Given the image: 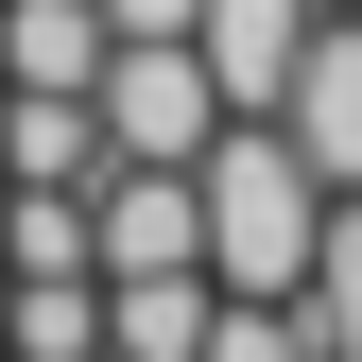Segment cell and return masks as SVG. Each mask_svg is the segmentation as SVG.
<instances>
[{"mask_svg":"<svg viewBox=\"0 0 362 362\" xmlns=\"http://www.w3.org/2000/svg\"><path fill=\"white\" fill-rule=\"evenodd\" d=\"M190 190H207V276H224V293H293V276H310L328 173H310L276 121H224V139L190 156Z\"/></svg>","mask_w":362,"mask_h":362,"instance_id":"obj_1","label":"cell"},{"mask_svg":"<svg viewBox=\"0 0 362 362\" xmlns=\"http://www.w3.org/2000/svg\"><path fill=\"white\" fill-rule=\"evenodd\" d=\"M86 104H104V156H156V173H190V156L224 139V86H207L190 35H121Z\"/></svg>","mask_w":362,"mask_h":362,"instance_id":"obj_2","label":"cell"},{"mask_svg":"<svg viewBox=\"0 0 362 362\" xmlns=\"http://www.w3.org/2000/svg\"><path fill=\"white\" fill-rule=\"evenodd\" d=\"M86 259H104V276H207V190L156 173V156H121L104 190H86Z\"/></svg>","mask_w":362,"mask_h":362,"instance_id":"obj_3","label":"cell"},{"mask_svg":"<svg viewBox=\"0 0 362 362\" xmlns=\"http://www.w3.org/2000/svg\"><path fill=\"white\" fill-rule=\"evenodd\" d=\"M276 139L328 173V190H362V18H310V52L276 86Z\"/></svg>","mask_w":362,"mask_h":362,"instance_id":"obj_4","label":"cell"},{"mask_svg":"<svg viewBox=\"0 0 362 362\" xmlns=\"http://www.w3.org/2000/svg\"><path fill=\"white\" fill-rule=\"evenodd\" d=\"M310 18H328V0H207V18H190V52H207V86H224V121H276V86H293V52H310Z\"/></svg>","mask_w":362,"mask_h":362,"instance_id":"obj_5","label":"cell"},{"mask_svg":"<svg viewBox=\"0 0 362 362\" xmlns=\"http://www.w3.org/2000/svg\"><path fill=\"white\" fill-rule=\"evenodd\" d=\"M104 104L86 86H0V190H104Z\"/></svg>","mask_w":362,"mask_h":362,"instance_id":"obj_6","label":"cell"},{"mask_svg":"<svg viewBox=\"0 0 362 362\" xmlns=\"http://www.w3.org/2000/svg\"><path fill=\"white\" fill-rule=\"evenodd\" d=\"M104 0H0V86H104Z\"/></svg>","mask_w":362,"mask_h":362,"instance_id":"obj_7","label":"cell"},{"mask_svg":"<svg viewBox=\"0 0 362 362\" xmlns=\"http://www.w3.org/2000/svg\"><path fill=\"white\" fill-rule=\"evenodd\" d=\"M224 276H104V362H190Z\"/></svg>","mask_w":362,"mask_h":362,"instance_id":"obj_8","label":"cell"},{"mask_svg":"<svg viewBox=\"0 0 362 362\" xmlns=\"http://www.w3.org/2000/svg\"><path fill=\"white\" fill-rule=\"evenodd\" d=\"M0 362H104V276H0Z\"/></svg>","mask_w":362,"mask_h":362,"instance_id":"obj_9","label":"cell"},{"mask_svg":"<svg viewBox=\"0 0 362 362\" xmlns=\"http://www.w3.org/2000/svg\"><path fill=\"white\" fill-rule=\"evenodd\" d=\"M293 310H310V362H362V190H328V242H310Z\"/></svg>","mask_w":362,"mask_h":362,"instance_id":"obj_10","label":"cell"},{"mask_svg":"<svg viewBox=\"0 0 362 362\" xmlns=\"http://www.w3.org/2000/svg\"><path fill=\"white\" fill-rule=\"evenodd\" d=\"M0 276H104L86 259V190H0Z\"/></svg>","mask_w":362,"mask_h":362,"instance_id":"obj_11","label":"cell"},{"mask_svg":"<svg viewBox=\"0 0 362 362\" xmlns=\"http://www.w3.org/2000/svg\"><path fill=\"white\" fill-rule=\"evenodd\" d=\"M190 362H310V310H293V293H224Z\"/></svg>","mask_w":362,"mask_h":362,"instance_id":"obj_12","label":"cell"},{"mask_svg":"<svg viewBox=\"0 0 362 362\" xmlns=\"http://www.w3.org/2000/svg\"><path fill=\"white\" fill-rule=\"evenodd\" d=\"M207 0H104V35H190Z\"/></svg>","mask_w":362,"mask_h":362,"instance_id":"obj_13","label":"cell"},{"mask_svg":"<svg viewBox=\"0 0 362 362\" xmlns=\"http://www.w3.org/2000/svg\"><path fill=\"white\" fill-rule=\"evenodd\" d=\"M328 18H362V0H328Z\"/></svg>","mask_w":362,"mask_h":362,"instance_id":"obj_14","label":"cell"}]
</instances>
